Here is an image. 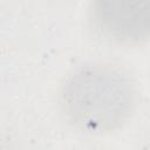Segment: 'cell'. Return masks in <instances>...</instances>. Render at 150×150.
I'll return each mask as SVG.
<instances>
[{
  "label": "cell",
  "instance_id": "obj_1",
  "mask_svg": "<svg viewBox=\"0 0 150 150\" xmlns=\"http://www.w3.org/2000/svg\"><path fill=\"white\" fill-rule=\"evenodd\" d=\"M62 102L68 117L80 129L105 132L128 118L135 103V90L120 69L93 64L79 69L67 80Z\"/></svg>",
  "mask_w": 150,
  "mask_h": 150
},
{
  "label": "cell",
  "instance_id": "obj_2",
  "mask_svg": "<svg viewBox=\"0 0 150 150\" xmlns=\"http://www.w3.org/2000/svg\"><path fill=\"white\" fill-rule=\"evenodd\" d=\"M95 26L107 38L123 43L146 39L150 26V0H93Z\"/></svg>",
  "mask_w": 150,
  "mask_h": 150
}]
</instances>
